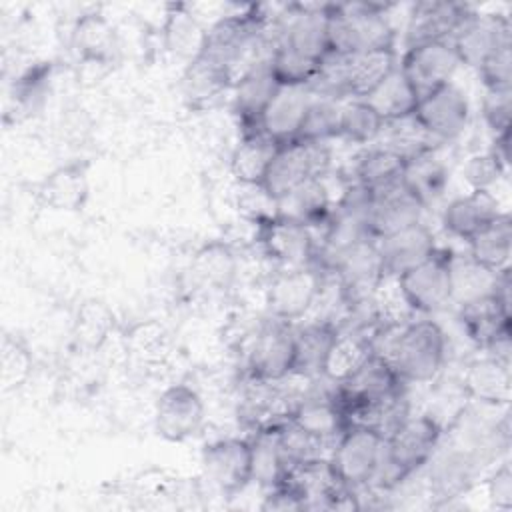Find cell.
I'll use <instances>...</instances> for the list:
<instances>
[{
    "label": "cell",
    "mask_w": 512,
    "mask_h": 512,
    "mask_svg": "<svg viewBox=\"0 0 512 512\" xmlns=\"http://www.w3.org/2000/svg\"><path fill=\"white\" fill-rule=\"evenodd\" d=\"M472 456L468 452H448L430 468L432 490L440 498H452L462 494L472 478Z\"/></svg>",
    "instance_id": "obj_40"
},
{
    "label": "cell",
    "mask_w": 512,
    "mask_h": 512,
    "mask_svg": "<svg viewBox=\"0 0 512 512\" xmlns=\"http://www.w3.org/2000/svg\"><path fill=\"white\" fill-rule=\"evenodd\" d=\"M462 384L468 396L482 404H506L510 400V364L490 354L478 358L468 364Z\"/></svg>",
    "instance_id": "obj_25"
},
{
    "label": "cell",
    "mask_w": 512,
    "mask_h": 512,
    "mask_svg": "<svg viewBox=\"0 0 512 512\" xmlns=\"http://www.w3.org/2000/svg\"><path fill=\"white\" fill-rule=\"evenodd\" d=\"M260 244L268 258L286 266H314L316 238L312 230L296 220L272 214L260 220Z\"/></svg>",
    "instance_id": "obj_11"
},
{
    "label": "cell",
    "mask_w": 512,
    "mask_h": 512,
    "mask_svg": "<svg viewBox=\"0 0 512 512\" xmlns=\"http://www.w3.org/2000/svg\"><path fill=\"white\" fill-rule=\"evenodd\" d=\"M32 362L28 350L16 340H4L2 344V384L6 390L18 388L26 382Z\"/></svg>",
    "instance_id": "obj_46"
},
{
    "label": "cell",
    "mask_w": 512,
    "mask_h": 512,
    "mask_svg": "<svg viewBox=\"0 0 512 512\" xmlns=\"http://www.w3.org/2000/svg\"><path fill=\"white\" fill-rule=\"evenodd\" d=\"M482 110L494 136L508 132L512 112V90H486Z\"/></svg>",
    "instance_id": "obj_48"
},
{
    "label": "cell",
    "mask_w": 512,
    "mask_h": 512,
    "mask_svg": "<svg viewBox=\"0 0 512 512\" xmlns=\"http://www.w3.org/2000/svg\"><path fill=\"white\" fill-rule=\"evenodd\" d=\"M288 420L306 434L332 446L336 444L338 436L346 430L344 418L338 412L330 394L304 398L296 402L288 414Z\"/></svg>",
    "instance_id": "obj_27"
},
{
    "label": "cell",
    "mask_w": 512,
    "mask_h": 512,
    "mask_svg": "<svg viewBox=\"0 0 512 512\" xmlns=\"http://www.w3.org/2000/svg\"><path fill=\"white\" fill-rule=\"evenodd\" d=\"M460 320L466 336L484 350L510 338V304L496 294L460 306Z\"/></svg>",
    "instance_id": "obj_20"
},
{
    "label": "cell",
    "mask_w": 512,
    "mask_h": 512,
    "mask_svg": "<svg viewBox=\"0 0 512 512\" xmlns=\"http://www.w3.org/2000/svg\"><path fill=\"white\" fill-rule=\"evenodd\" d=\"M320 66L322 60L306 56L286 44H274L268 56V68L280 86H308Z\"/></svg>",
    "instance_id": "obj_37"
},
{
    "label": "cell",
    "mask_w": 512,
    "mask_h": 512,
    "mask_svg": "<svg viewBox=\"0 0 512 512\" xmlns=\"http://www.w3.org/2000/svg\"><path fill=\"white\" fill-rule=\"evenodd\" d=\"M278 146L280 144H276L262 132L242 136L230 160V170L234 178L244 186H262V180L270 168Z\"/></svg>",
    "instance_id": "obj_31"
},
{
    "label": "cell",
    "mask_w": 512,
    "mask_h": 512,
    "mask_svg": "<svg viewBox=\"0 0 512 512\" xmlns=\"http://www.w3.org/2000/svg\"><path fill=\"white\" fill-rule=\"evenodd\" d=\"M370 342L372 352L388 360L404 384L434 380L446 356V336L434 320L378 324Z\"/></svg>",
    "instance_id": "obj_1"
},
{
    "label": "cell",
    "mask_w": 512,
    "mask_h": 512,
    "mask_svg": "<svg viewBox=\"0 0 512 512\" xmlns=\"http://www.w3.org/2000/svg\"><path fill=\"white\" fill-rule=\"evenodd\" d=\"M380 136L386 138L384 148L396 152L404 160H410L418 154L434 150L440 144L420 126V122L414 118V114L394 120V122H386Z\"/></svg>",
    "instance_id": "obj_39"
},
{
    "label": "cell",
    "mask_w": 512,
    "mask_h": 512,
    "mask_svg": "<svg viewBox=\"0 0 512 512\" xmlns=\"http://www.w3.org/2000/svg\"><path fill=\"white\" fill-rule=\"evenodd\" d=\"M458 66L460 60L452 42H426L406 48L398 68L420 100L440 86L452 82Z\"/></svg>",
    "instance_id": "obj_9"
},
{
    "label": "cell",
    "mask_w": 512,
    "mask_h": 512,
    "mask_svg": "<svg viewBox=\"0 0 512 512\" xmlns=\"http://www.w3.org/2000/svg\"><path fill=\"white\" fill-rule=\"evenodd\" d=\"M422 212H424V206L400 182L398 186L372 196L368 226L374 238L378 240L386 234H392L406 226L422 222Z\"/></svg>",
    "instance_id": "obj_21"
},
{
    "label": "cell",
    "mask_w": 512,
    "mask_h": 512,
    "mask_svg": "<svg viewBox=\"0 0 512 512\" xmlns=\"http://www.w3.org/2000/svg\"><path fill=\"white\" fill-rule=\"evenodd\" d=\"M192 272L202 284H208L214 288H226L234 280L236 258L228 246L212 242L196 252L192 262Z\"/></svg>",
    "instance_id": "obj_42"
},
{
    "label": "cell",
    "mask_w": 512,
    "mask_h": 512,
    "mask_svg": "<svg viewBox=\"0 0 512 512\" xmlns=\"http://www.w3.org/2000/svg\"><path fill=\"white\" fill-rule=\"evenodd\" d=\"M486 492L490 502L500 510L512 508V470L510 464L504 462L486 482Z\"/></svg>",
    "instance_id": "obj_49"
},
{
    "label": "cell",
    "mask_w": 512,
    "mask_h": 512,
    "mask_svg": "<svg viewBox=\"0 0 512 512\" xmlns=\"http://www.w3.org/2000/svg\"><path fill=\"white\" fill-rule=\"evenodd\" d=\"M232 74L224 70L222 66L214 64L202 54H196L190 60V66L184 74V88L186 96L194 100H206L218 96L222 90H226L232 82Z\"/></svg>",
    "instance_id": "obj_41"
},
{
    "label": "cell",
    "mask_w": 512,
    "mask_h": 512,
    "mask_svg": "<svg viewBox=\"0 0 512 512\" xmlns=\"http://www.w3.org/2000/svg\"><path fill=\"white\" fill-rule=\"evenodd\" d=\"M366 100L384 122H394L412 116L418 104V96L402 70L396 66L368 96Z\"/></svg>",
    "instance_id": "obj_32"
},
{
    "label": "cell",
    "mask_w": 512,
    "mask_h": 512,
    "mask_svg": "<svg viewBox=\"0 0 512 512\" xmlns=\"http://www.w3.org/2000/svg\"><path fill=\"white\" fill-rule=\"evenodd\" d=\"M462 172L472 190H490V186L496 184L498 178L506 174L490 152L470 156Z\"/></svg>",
    "instance_id": "obj_47"
},
{
    "label": "cell",
    "mask_w": 512,
    "mask_h": 512,
    "mask_svg": "<svg viewBox=\"0 0 512 512\" xmlns=\"http://www.w3.org/2000/svg\"><path fill=\"white\" fill-rule=\"evenodd\" d=\"M394 48H380L344 56V76L348 98L368 96L394 68H396Z\"/></svg>",
    "instance_id": "obj_26"
},
{
    "label": "cell",
    "mask_w": 512,
    "mask_h": 512,
    "mask_svg": "<svg viewBox=\"0 0 512 512\" xmlns=\"http://www.w3.org/2000/svg\"><path fill=\"white\" fill-rule=\"evenodd\" d=\"M340 104L338 100L314 96L296 140L328 142L340 136Z\"/></svg>",
    "instance_id": "obj_43"
},
{
    "label": "cell",
    "mask_w": 512,
    "mask_h": 512,
    "mask_svg": "<svg viewBox=\"0 0 512 512\" xmlns=\"http://www.w3.org/2000/svg\"><path fill=\"white\" fill-rule=\"evenodd\" d=\"M384 436L366 426H348L336 440L330 466L336 476L354 492L368 488L380 466Z\"/></svg>",
    "instance_id": "obj_5"
},
{
    "label": "cell",
    "mask_w": 512,
    "mask_h": 512,
    "mask_svg": "<svg viewBox=\"0 0 512 512\" xmlns=\"http://www.w3.org/2000/svg\"><path fill=\"white\" fill-rule=\"evenodd\" d=\"M338 326L330 320H312L294 330V366L292 376H322L328 350L338 334Z\"/></svg>",
    "instance_id": "obj_23"
},
{
    "label": "cell",
    "mask_w": 512,
    "mask_h": 512,
    "mask_svg": "<svg viewBox=\"0 0 512 512\" xmlns=\"http://www.w3.org/2000/svg\"><path fill=\"white\" fill-rule=\"evenodd\" d=\"M312 98L308 86H280L262 114L260 132L276 144L296 140Z\"/></svg>",
    "instance_id": "obj_18"
},
{
    "label": "cell",
    "mask_w": 512,
    "mask_h": 512,
    "mask_svg": "<svg viewBox=\"0 0 512 512\" xmlns=\"http://www.w3.org/2000/svg\"><path fill=\"white\" fill-rule=\"evenodd\" d=\"M504 272V270H502ZM498 274L470 256H452L450 260V286L452 302L464 306L484 296H492L496 290Z\"/></svg>",
    "instance_id": "obj_33"
},
{
    "label": "cell",
    "mask_w": 512,
    "mask_h": 512,
    "mask_svg": "<svg viewBox=\"0 0 512 512\" xmlns=\"http://www.w3.org/2000/svg\"><path fill=\"white\" fill-rule=\"evenodd\" d=\"M72 42L84 60L96 64L110 62L118 48L112 24L100 14H84L74 26Z\"/></svg>",
    "instance_id": "obj_35"
},
{
    "label": "cell",
    "mask_w": 512,
    "mask_h": 512,
    "mask_svg": "<svg viewBox=\"0 0 512 512\" xmlns=\"http://www.w3.org/2000/svg\"><path fill=\"white\" fill-rule=\"evenodd\" d=\"M204 422V402L200 394L186 386L174 384L166 388L154 410L156 432L168 442H182L194 436Z\"/></svg>",
    "instance_id": "obj_13"
},
{
    "label": "cell",
    "mask_w": 512,
    "mask_h": 512,
    "mask_svg": "<svg viewBox=\"0 0 512 512\" xmlns=\"http://www.w3.org/2000/svg\"><path fill=\"white\" fill-rule=\"evenodd\" d=\"M330 162L332 152L328 142L292 140L288 144H280L262 180V190L272 200H278L298 184L326 176Z\"/></svg>",
    "instance_id": "obj_4"
},
{
    "label": "cell",
    "mask_w": 512,
    "mask_h": 512,
    "mask_svg": "<svg viewBox=\"0 0 512 512\" xmlns=\"http://www.w3.org/2000/svg\"><path fill=\"white\" fill-rule=\"evenodd\" d=\"M450 260L452 254L448 250L436 248L424 262L396 278L398 288L412 312L434 314L452 302Z\"/></svg>",
    "instance_id": "obj_6"
},
{
    "label": "cell",
    "mask_w": 512,
    "mask_h": 512,
    "mask_svg": "<svg viewBox=\"0 0 512 512\" xmlns=\"http://www.w3.org/2000/svg\"><path fill=\"white\" fill-rule=\"evenodd\" d=\"M414 118L442 144L464 132L470 118V104L466 94L454 82H448L418 100Z\"/></svg>",
    "instance_id": "obj_10"
},
{
    "label": "cell",
    "mask_w": 512,
    "mask_h": 512,
    "mask_svg": "<svg viewBox=\"0 0 512 512\" xmlns=\"http://www.w3.org/2000/svg\"><path fill=\"white\" fill-rule=\"evenodd\" d=\"M324 282V274L314 266L300 268H284L278 272L268 290L266 304L270 314L282 322H294L306 316L320 294Z\"/></svg>",
    "instance_id": "obj_8"
},
{
    "label": "cell",
    "mask_w": 512,
    "mask_h": 512,
    "mask_svg": "<svg viewBox=\"0 0 512 512\" xmlns=\"http://www.w3.org/2000/svg\"><path fill=\"white\" fill-rule=\"evenodd\" d=\"M512 44L496 48L478 64V76L486 90H512Z\"/></svg>",
    "instance_id": "obj_44"
},
{
    "label": "cell",
    "mask_w": 512,
    "mask_h": 512,
    "mask_svg": "<svg viewBox=\"0 0 512 512\" xmlns=\"http://www.w3.org/2000/svg\"><path fill=\"white\" fill-rule=\"evenodd\" d=\"M388 4L346 2L326 4V46L332 56L394 48V28L386 16Z\"/></svg>",
    "instance_id": "obj_2"
},
{
    "label": "cell",
    "mask_w": 512,
    "mask_h": 512,
    "mask_svg": "<svg viewBox=\"0 0 512 512\" xmlns=\"http://www.w3.org/2000/svg\"><path fill=\"white\" fill-rule=\"evenodd\" d=\"M442 426L430 414L408 416L384 442V452L374 480L368 488L392 490L424 464H428L440 444Z\"/></svg>",
    "instance_id": "obj_3"
},
{
    "label": "cell",
    "mask_w": 512,
    "mask_h": 512,
    "mask_svg": "<svg viewBox=\"0 0 512 512\" xmlns=\"http://www.w3.org/2000/svg\"><path fill=\"white\" fill-rule=\"evenodd\" d=\"M110 330V314L100 302H86L76 318L78 340L90 348H98Z\"/></svg>",
    "instance_id": "obj_45"
},
{
    "label": "cell",
    "mask_w": 512,
    "mask_h": 512,
    "mask_svg": "<svg viewBox=\"0 0 512 512\" xmlns=\"http://www.w3.org/2000/svg\"><path fill=\"white\" fill-rule=\"evenodd\" d=\"M274 214L306 224L310 230L326 226L332 218V196L326 176L306 180L274 200Z\"/></svg>",
    "instance_id": "obj_19"
},
{
    "label": "cell",
    "mask_w": 512,
    "mask_h": 512,
    "mask_svg": "<svg viewBox=\"0 0 512 512\" xmlns=\"http://www.w3.org/2000/svg\"><path fill=\"white\" fill-rule=\"evenodd\" d=\"M472 12L474 10L470 6L460 2H416L408 16L406 48L426 42H452V38Z\"/></svg>",
    "instance_id": "obj_14"
},
{
    "label": "cell",
    "mask_w": 512,
    "mask_h": 512,
    "mask_svg": "<svg viewBox=\"0 0 512 512\" xmlns=\"http://www.w3.org/2000/svg\"><path fill=\"white\" fill-rule=\"evenodd\" d=\"M402 184L424 208L442 198L448 186V168L436 156V148L404 162Z\"/></svg>",
    "instance_id": "obj_29"
},
{
    "label": "cell",
    "mask_w": 512,
    "mask_h": 512,
    "mask_svg": "<svg viewBox=\"0 0 512 512\" xmlns=\"http://www.w3.org/2000/svg\"><path fill=\"white\" fill-rule=\"evenodd\" d=\"M294 366V328L288 322L276 320L262 326L254 336L246 370L256 382H282L292 376Z\"/></svg>",
    "instance_id": "obj_7"
},
{
    "label": "cell",
    "mask_w": 512,
    "mask_h": 512,
    "mask_svg": "<svg viewBox=\"0 0 512 512\" xmlns=\"http://www.w3.org/2000/svg\"><path fill=\"white\" fill-rule=\"evenodd\" d=\"M468 244V256L478 264L502 272L510 268L512 254V218L508 212H500L488 226L476 232Z\"/></svg>",
    "instance_id": "obj_28"
},
{
    "label": "cell",
    "mask_w": 512,
    "mask_h": 512,
    "mask_svg": "<svg viewBox=\"0 0 512 512\" xmlns=\"http://www.w3.org/2000/svg\"><path fill=\"white\" fill-rule=\"evenodd\" d=\"M280 84L268 68V60L250 66L234 82V112L242 136L260 132V120Z\"/></svg>",
    "instance_id": "obj_16"
},
{
    "label": "cell",
    "mask_w": 512,
    "mask_h": 512,
    "mask_svg": "<svg viewBox=\"0 0 512 512\" xmlns=\"http://www.w3.org/2000/svg\"><path fill=\"white\" fill-rule=\"evenodd\" d=\"M404 162L402 156L384 146L364 150L356 158L352 180L364 186L372 196L380 194L402 182Z\"/></svg>",
    "instance_id": "obj_30"
},
{
    "label": "cell",
    "mask_w": 512,
    "mask_h": 512,
    "mask_svg": "<svg viewBox=\"0 0 512 512\" xmlns=\"http://www.w3.org/2000/svg\"><path fill=\"white\" fill-rule=\"evenodd\" d=\"M382 274L398 278L406 270L424 262L438 246L432 230L424 222H416L398 232L376 240Z\"/></svg>",
    "instance_id": "obj_17"
},
{
    "label": "cell",
    "mask_w": 512,
    "mask_h": 512,
    "mask_svg": "<svg viewBox=\"0 0 512 512\" xmlns=\"http://www.w3.org/2000/svg\"><path fill=\"white\" fill-rule=\"evenodd\" d=\"M368 326H358L350 330H338L326 362L322 376L330 382L338 384L350 378L374 352H372V330H366Z\"/></svg>",
    "instance_id": "obj_24"
},
{
    "label": "cell",
    "mask_w": 512,
    "mask_h": 512,
    "mask_svg": "<svg viewBox=\"0 0 512 512\" xmlns=\"http://www.w3.org/2000/svg\"><path fill=\"white\" fill-rule=\"evenodd\" d=\"M208 480L224 494H236L252 482V446L246 438H222L202 452Z\"/></svg>",
    "instance_id": "obj_12"
},
{
    "label": "cell",
    "mask_w": 512,
    "mask_h": 512,
    "mask_svg": "<svg viewBox=\"0 0 512 512\" xmlns=\"http://www.w3.org/2000/svg\"><path fill=\"white\" fill-rule=\"evenodd\" d=\"M88 192L86 172L78 164H68L54 170L42 184V198L56 210H76L84 204Z\"/></svg>",
    "instance_id": "obj_36"
},
{
    "label": "cell",
    "mask_w": 512,
    "mask_h": 512,
    "mask_svg": "<svg viewBox=\"0 0 512 512\" xmlns=\"http://www.w3.org/2000/svg\"><path fill=\"white\" fill-rule=\"evenodd\" d=\"M384 120L362 98H346L340 104V136L354 144H370L380 138Z\"/></svg>",
    "instance_id": "obj_38"
},
{
    "label": "cell",
    "mask_w": 512,
    "mask_h": 512,
    "mask_svg": "<svg viewBox=\"0 0 512 512\" xmlns=\"http://www.w3.org/2000/svg\"><path fill=\"white\" fill-rule=\"evenodd\" d=\"M506 44H512V26L510 18L504 14L472 12L452 38L460 64L472 68H478L488 54Z\"/></svg>",
    "instance_id": "obj_15"
},
{
    "label": "cell",
    "mask_w": 512,
    "mask_h": 512,
    "mask_svg": "<svg viewBox=\"0 0 512 512\" xmlns=\"http://www.w3.org/2000/svg\"><path fill=\"white\" fill-rule=\"evenodd\" d=\"M498 214L500 206L490 190H470L466 196H460L446 206L442 224L450 234L466 242Z\"/></svg>",
    "instance_id": "obj_22"
},
{
    "label": "cell",
    "mask_w": 512,
    "mask_h": 512,
    "mask_svg": "<svg viewBox=\"0 0 512 512\" xmlns=\"http://www.w3.org/2000/svg\"><path fill=\"white\" fill-rule=\"evenodd\" d=\"M280 424L256 430L254 438L250 440L252 480L266 488L276 486L288 470V462L280 444Z\"/></svg>",
    "instance_id": "obj_34"
}]
</instances>
